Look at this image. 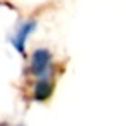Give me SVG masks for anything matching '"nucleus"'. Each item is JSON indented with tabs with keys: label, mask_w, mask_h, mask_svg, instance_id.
Listing matches in <instances>:
<instances>
[{
	"label": "nucleus",
	"mask_w": 126,
	"mask_h": 126,
	"mask_svg": "<svg viewBox=\"0 0 126 126\" xmlns=\"http://www.w3.org/2000/svg\"><path fill=\"white\" fill-rule=\"evenodd\" d=\"M31 72L34 77L40 78H48V72H51V53L45 48L35 49L31 58Z\"/></svg>",
	"instance_id": "obj_1"
},
{
	"label": "nucleus",
	"mask_w": 126,
	"mask_h": 126,
	"mask_svg": "<svg viewBox=\"0 0 126 126\" xmlns=\"http://www.w3.org/2000/svg\"><path fill=\"white\" fill-rule=\"evenodd\" d=\"M35 26H37V21H27V22H24V24L19 27L18 34H16V37L13 38V43H15L16 49H18L19 53H24V46H26L27 35L34 32Z\"/></svg>",
	"instance_id": "obj_2"
},
{
	"label": "nucleus",
	"mask_w": 126,
	"mask_h": 126,
	"mask_svg": "<svg viewBox=\"0 0 126 126\" xmlns=\"http://www.w3.org/2000/svg\"><path fill=\"white\" fill-rule=\"evenodd\" d=\"M53 91V83L48 80V78H40L38 83L34 86V99L35 101H45V99L49 97Z\"/></svg>",
	"instance_id": "obj_3"
}]
</instances>
